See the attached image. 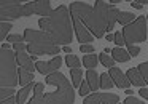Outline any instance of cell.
I'll list each match as a JSON object with an SVG mask.
<instances>
[{"instance_id":"18","label":"cell","mask_w":148,"mask_h":104,"mask_svg":"<svg viewBox=\"0 0 148 104\" xmlns=\"http://www.w3.org/2000/svg\"><path fill=\"white\" fill-rule=\"evenodd\" d=\"M135 18H134V13H129V11H119V16H118V23L121 26H129L131 23H134Z\"/></svg>"},{"instance_id":"17","label":"cell","mask_w":148,"mask_h":104,"mask_svg":"<svg viewBox=\"0 0 148 104\" xmlns=\"http://www.w3.org/2000/svg\"><path fill=\"white\" fill-rule=\"evenodd\" d=\"M34 82V72H29L26 71V69L19 67V83L24 85V87H27V85H30Z\"/></svg>"},{"instance_id":"40","label":"cell","mask_w":148,"mask_h":104,"mask_svg":"<svg viewBox=\"0 0 148 104\" xmlns=\"http://www.w3.org/2000/svg\"><path fill=\"white\" fill-rule=\"evenodd\" d=\"M64 51L67 53V55H72V48H70V46H64Z\"/></svg>"},{"instance_id":"5","label":"cell","mask_w":148,"mask_h":104,"mask_svg":"<svg viewBox=\"0 0 148 104\" xmlns=\"http://www.w3.org/2000/svg\"><path fill=\"white\" fill-rule=\"evenodd\" d=\"M18 61L16 55L10 50L7 43L2 45L0 51V83L2 88H13L19 83V75H18Z\"/></svg>"},{"instance_id":"20","label":"cell","mask_w":148,"mask_h":104,"mask_svg":"<svg viewBox=\"0 0 148 104\" xmlns=\"http://www.w3.org/2000/svg\"><path fill=\"white\" fill-rule=\"evenodd\" d=\"M30 91H32V83L27 85V87H24V88H21V90L16 93V103H18V104H23L24 101H26L27 94H29Z\"/></svg>"},{"instance_id":"3","label":"cell","mask_w":148,"mask_h":104,"mask_svg":"<svg viewBox=\"0 0 148 104\" xmlns=\"http://www.w3.org/2000/svg\"><path fill=\"white\" fill-rule=\"evenodd\" d=\"M46 83L56 87L54 91L42 94L38 98H32L29 104H73L75 101V91L70 82L65 78L64 74L54 72V74L46 75Z\"/></svg>"},{"instance_id":"11","label":"cell","mask_w":148,"mask_h":104,"mask_svg":"<svg viewBox=\"0 0 148 104\" xmlns=\"http://www.w3.org/2000/svg\"><path fill=\"white\" fill-rule=\"evenodd\" d=\"M62 64V58L61 56H54V58L51 59V61L45 62V61H37L35 62V67L37 71L40 72V74L43 75H49V74H54V72H58V69L61 67Z\"/></svg>"},{"instance_id":"29","label":"cell","mask_w":148,"mask_h":104,"mask_svg":"<svg viewBox=\"0 0 148 104\" xmlns=\"http://www.w3.org/2000/svg\"><path fill=\"white\" fill-rule=\"evenodd\" d=\"M89 91H91V87H89V83H88V80H83V83H81V87H80V94L81 96H86Z\"/></svg>"},{"instance_id":"42","label":"cell","mask_w":148,"mask_h":104,"mask_svg":"<svg viewBox=\"0 0 148 104\" xmlns=\"http://www.w3.org/2000/svg\"><path fill=\"white\" fill-rule=\"evenodd\" d=\"M147 21H148V16H147Z\"/></svg>"},{"instance_id":"16","label":"cell","mask_w":148,"mask_h":104,"mask_svg":"<svg viewBox=\"0 0 148 104\" xmlns=\"http://www.w3.org/2000/svg\"><path fill=\"white\" fill-rule=\"evenodd\" d=\"M112 55H113V59H115V61H119V62H126V61L131 59L129 51H126L124 48H113Z\"/></svg>"},{"instance_id":"39","label":"cell","mask_w":148,"mask_h":104,"mask_svg":"<svg viewBox=\"0 0 148 104\" xmlns=\"http://www.w3.org/2000/svg\"><path fill=\"white\" fill-rule=\"evenodd\" d=\"M131 5H132L134 8H137V10H140V8H142V5H140V3H137V2H132Z\"/></svg>"},{"instance_id":"7","label":"cell","mask_w":148,"mask_h":104,"mask_svg":"<svg viewBox=\"0 0 148 104\" xmlns=\"http://www.w3.org/2000/svg\"><path fill=\"white\" fill-rule=\"evenodd\" d=\"M24 16V5L19 0H2L0 2V19L7 23L8 19H16Z\"/></svg>"},{"instance_id":"41","label":"cell","mask_w":148,"mask_h":104,"mask_svg":"<svg viewBox=\"0 0 148 104\" xmlns=\"http://www.w3.org/2000/svg\"><path fill=\"white\" fill-rule=\"evenodd\" d=\"M132 93H134L132 90H126V94H127V96H132Z\"/></svg>"},{"instance_id":"8","label":"cell","mask_w":148,"mask_h":104,"mask_svg":"<svg viewBox=\"0 0 148 104\" xmlns=\"http://www.w3.org/2000/svg\"><path fill=\"white\" fill-rule=\"evenodd\" d=\"M40 15V16L46 18L53 13L51 10V2L49 0H37V2H29L24 3V18L32 16V15Z\"/></svg>"},{"instance_id":"31","label":"cell","mask_w":148,"mask_h":104,"mask_svg":"<svg viewBox=\"0 0 148 104\" xmlns=\"http://www.w3.org/2000/svg\"><path fill=\"white\" fill-rule=\"evenodd\" d=\"M43 94V83H37L34 87V98H38Z\"/></svg>"},{"instance_id":"19","label":"cell","mask_w":148,"mask_h":104,"mask_svg":"<svg viewBox=\"0 0 148 104\" xmlns=\"http://www.w3.org/2000/svg\"><path fill=\"white\" fill-rule=\"evenodd\" d=\"M97 62H99V58L96 55H86L83 58V64H84V67H88V71H92L97 66Z\"/></svg>"},{"instance_id":"32","label":"cell","mask_w":148,"mask_h":104,"mask_svg":"<svg viewBox=\"0 0 148 104\" xmlns=\"http://www.w3.org/2000/svg\"><path fill=\"white\" fill-rule=\"evenodd\" d=\"M124 104H145V103H142V101L137 99L135 96H127L124 99Z\"/></svg>"},{"instance_id":"34","label":"cell","mask_w":148,"mask_h":104,"mask_svg":"<svg viewBox=\"0 0 148 104\" xmlns=\"http://www.w3.org/2000/svg\"><path fill=\"white\" fill-rule=\"evenodd\" d=\"M129 48V55L131 56H138V53H140V48H138L137 45H131V46H127Z\"/></svg>"},{"instance_id":"38","label":"cell","mask_w":148,"mask_h":104,"mask_svg":"<svg viewBox=\"0 0 148 104\" xmlns=\"http://www.w3.org/2000/svg\"><path fill=\"white\" fill-rule=\"evenodd\" d=\"M107 42H115V34H107Z\"/></svg>"},{"instance_id":"13","label":"cell","mask_w":148,"mask_h":104,"mask_svg":"<svg viewBox=\"0 0 148 104\" xmlns=\"http://www.w3.org/2000/svg\"><path fill=\"white\" fill-rule=\"evenodd\" d=\"M16 61H18V66L29 72H34L35 71V64L32 62V56L27 55L26 51H21V53H16Z\"/></svg>"},{"instance_id":"14","label":"cell","mask_w":148,"mask_h":104,"mask_svg":"<svg viewBox=\"0 0 148 104\" xmlns=\"http://www.w3.org/2000/svg\"><path fill=\"white\" fill-rule=\"evenodd\" d=\"M126 77L129 78V82H131L132 85L145 88V80H143V77H142V74L138 72V69H129L127 74H126Z\"/></svg>"},{"instance_id":"9","label":"cell","mask_w":148,"mask_h":104,"mask_svg":"<svg viewBox=\"0 0 148 104\" xmlns=\"http://www.w3.org/2000/svg\"><path fill=\"white\" fill-rule=\"evenodd\" d=\"M72 24H73V29L77 32L78 42H81V45H91L92 42V34L88 31V27L81 23V19L75 15H72Z\"/></svg>"},{"instance_id":"22","label":"cell","mask_w":148,"mask_h":104,"mask_svg":"<svg viewBox=\"0 0 148 104\" xmlns=\"http://www.w3.org/2000/svg\"><path fill=\"white\" fill-rule=\"evenodd\" d=\"M113 80H112V77H110V74H102L100 75V88H103V90H110V88L113 87Z\"/></svg>"},{"instance_id":"10","label":"cell","mask_w":148,"mask_h":104,"mask_svg":"<svg viewBox=\"0 0 148 104\" xmlns=\"http://www.w3.org/2000/svg\"><path fill=\"white\" fill-rule=\"evenodd\" d=\"M119 98L113 93H92L84 98L83 104H118Z\"/></svg>"},{"instance_id":"21","label":"cell","mask_w":148,"mask_h":104,"mask_svg":"<svg viewBox=\"0 0 148 104\" xmlns=\"http://www.w3.org/2000/svg\"><path fill=\"white\" fill-rule=\"evenodd\" d=\"M70 75H72V85L73 87H81V77H83L81 69H70Z\"/></svg>"},{"instance_id":"4","label":"cell","mask_w":148,"mask_h":104,"mask_svg":"<svg viewBox=\"0 0 148 104\" xmlns=\"http://www.w3.org/2000/svg\"><path fill=\"white\" fill-rule=\"evenodd\" d=\"M24 40L27 42V51L30 55H56L59 56V45L53 40L49 34L43 31H35V29H26L24 32Z\"/></svg>"},{"instance_id":"35","label":"cell","mask_w":148,"mask_h":104,"mask_svg":"<svg viewBox=\"0 0 148 104\" xmlns=\"http://www.w3.org/2000/svg\"><path fill=\"white\" fill-rule=\"evenodd\" d=\"M80 51L81 53H92L94 46L92 45H80Z\"/></svg>"},{"instance_id":"26","label":"cell","mask_w":148,"mask_h":104,"mask_svg":"<svg viewBox=\"0 0 148 104\" xmlns=\"http://www.w3.org/2000/svg\"><path fill=\"white\" fill-rule=\"evenodd\" d=\"M10 29H13L10 23H2V26H0V39L5 40V37H7V34L10 32Z\"/></svg>"},{"instance_id":"25","label":"cell","mask_w":148,"mask_h":104,"mask_svg":"<svg viewBox=\"0 0 148 104\" xmlns=\"http://www.w3.org/2000/svg\"><path fill=\"white\" fill-rule=\"evenodd\" d=\"M138 72L142 74V77H143V80H145V83L148 85V61H145V62H142L140 66H138Z\"/></svg>"},{"instance_id":"33","label":"cell","mask_w":148,"mask_h":104,"mask_svg":"<svg viewBox=\"0 0 148 104\" xmlns=\"http://www.w3.org/2000/svg\"><path fill=\"white\" fill-rule=\"evenodd\" d=\"M13 48H14V51H16V53H21V51H26V50H27V45H26V43H14Z\"/></svg>"},{"instance_id":"36","label":"cell","mask_w":148,"mask_h":104,"mask_svg":"<svg viewBox=\"0 0 148 104\" xmlns=\"http://www.w3.org/2000/svg\"><path fill=\"white\" fill-rule=\"evenodd\" d=\"M2 104H18L16 103V98H7V99H2Z\"/></svg>"},{"instance_id":"28","label":"cell","mask_w":148,"mask_h":104,"mask_svg":"<svg viewBox=\"0 0 148 104\" xmlns=\"http://www.w3.org/2000/svg\"><path fill=\"white\" fill-rule=\"evenodd\" d=\"M13 93H14L13 88H2V90H0V98H2V99H7V98L13 96Z\"/></svg>"},{"instance_id":"6","label":"cell","mask_w":148,"mask_h":104,"mask_svg":"<svg viewBox=\"0 0 148 104\" xmlns=\"http://www.w3.org/2000/svg\"><path fill=\"white\" fill-rule=\"evenodd\" d=\"M124 42L127 46L134 45L137 42H145L148 37V29H147V18L145 16H138L134 23H131L129 26H126L121 31Z\"/></svg>"},{"instance_id":"30","label":"cell","mask_w":148,"mask_h":104,"mask_svg":"<svg viewBox=\"0 0 148 104\" xmlns=\"http://www.w3.org/2000/svg\"><path fill=\"white\" fill-rule=\"evenodd\" d=\"M115 43L118 45V48H121L123 45H126L124 37H123V32H116V34H115Z\"/></svg>"},{"instance_id":"15","label":"cell","mask_w":148,"mask_h":104,"mask_svg":"<svg viewBox=\"0 0 148 104\" xmlns=\"http://www.w3.org/2000/svg\"><path fill=\"white\" fill-rule=\"evenodd\" d=\"M86 80L91 87V91H97L100 88V75L97 74L96 71H88L86 72Z\"/></svg>"},{"instance_id":"37","label":"cell","mask_w":148,"mask_h":104,"mask_svg":"<svg viewBox=\"0 0 148 104\" xmlns=\"http://www.w3.org/2000/svg\"><path fill=\"white\" fill-rule=\"evenodd\" d=\"M138 93H140L142 98H145V99L148 101V88H140V91H138Z\"/></svg>"},{"instance_id":"24","label":"cell","mask_w":148,"mask_h":104,"mask_svg":"<svg viewBox=\"0 0 148 104\" xmlns=\"http://www.w3.org/2000/svg\"><path fill=\"white\" fill-rule=\"evenodd\" d=\"M65 62L70 69H80V59L75 55H67L65 56Z\"/></svg>"},{"instance_id":"27","label":"cell","mask_w":148,"mask_h":104,"mask_svg":"<svg viewBox=\"0 0 148 104\" xmlns=\"http://www.w3.org/2000/svg\"><path fill=\"white\" fill-rule=\"evenodd\" d=\"M8 42H13L14 43H24L26 40H24V35H19V34H13V35H8Z\"/></svg>"},{"instance_id":"1","label":"cell","mask_w":148,"mask_h":104,"mask_svg":"<svg viewBox=\"0 0 148 104\" xmlns=\"http://www.w3.org/2000/svg\"><path fill=\"white\" fill-rule=\"evenodd\" d=\"M70 13L80 18L88 31L97 39H102L105 32H110L115 27V23H118L119 16L116 7L102 0L96 2V7H91L84 2H73L70 3Z\"/></svg>"},{"instance_id":"23","label":"cell","mask_w":148,"mask_h":104,"mask_svg":"<svg viewBox=\"0 0 148 104\" xmlns=\"http://www.w3.org/2000/svg\"><path fill=\"white\" fill-rule=\"evenodd\" d=\"M99 61L102 62L105 67H115V59H113V56H108L107 53H102V55H99Z\"/></svg>"},{"instance_id":"2","label":"cell","mask_w":148,"mask_h":104,"mask_svg":"<svg viewBox=\"0 0 148 104\" xmlns=\"http://www.w3.org/2000/svg\"><path fill=\"white\" fill-rule=\"evenodd\" d=\"M70 19L72 16L69 13V8L65 5H61L56 10H53V13L49 16L40 18L38 26L43 29V32L49 34L58 45L69 46V43L72 42V37H73V31H75Z\"/></svg>"},{"instance_id":"12","label":"cell","mask_w":148,"mask_h":104,"mask_svg":"<svg viewBox=\"0 0 148 104\" xmlns=\"http://www.w3.org/2000/svg\"><path fill=\"white\" fill-rule=\"evenodd\" d=\"M110 77H112L113 83L116 85V87L119 88H126V90H129V87H131V82H129V78L126 77L124 74H123L121 71H119L118 67H112L110 69Z\"/></svg>"}]
</instances>
